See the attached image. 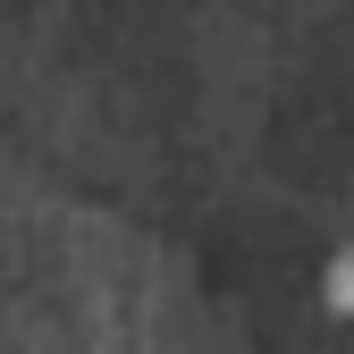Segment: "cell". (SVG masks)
I'll use <instances>...</instances> for the list:
<instances>
[{
  "mask_svg": "<svg viewBox=\"0 0 354 354\" xmlns=\"http://www.w3.org/2000/svg\"><path fill=\"white\" fill-rule=\"evenodd\" d=\"M329 313H354V245L329 261Z\"/></svg>",
  "mask_w": 354,
  "mask_h": 354,
  "instance_id": "obj_1",
  "label": "cell"
}]
</instances>
